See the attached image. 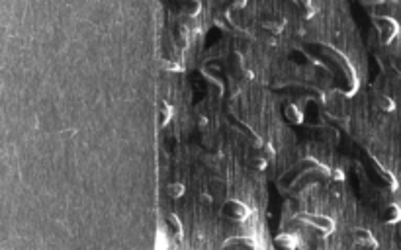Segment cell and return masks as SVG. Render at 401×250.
I'll return each mask as SVG.
<instances>
[{
  "label": "cell",
  "mask_w": 401,
  "mask_h": 250,
  "mask_svg": "<svg viewBox=\"0 0 401 250\" xmlns=\"http://www.w3.org/2000/svg\"><path fill=\"white\" fill-rule=\"evenodd\" d=\"M296 215H300L307 225H313L315 229H319L325 234H331L335 230V221L327 215H311V213H296Z\"/></svg>",
  "instance_id": "2"
},
{
  "label": "cell",
  "mask_w": 401,
  "mask_h": 250,
  "mask_svg": "<svg viewBox=\"0 0 401 250\" xmlns=\"http://www.w3.org/2000/svg\"><path fill=\"white\" fill-rule=\"evenodd\" d=\"M247 166H251L253 170H264V168L268 166V158H264L262 154L259 156H251V158H247Z\"/></svg>",
  "instance_id": "14"
},
{
  "label": "cell",
  "mask_w": 401,
  "mask_h": 250,
  "mask_svg": "<svg viewBox=\"0 0 401 250\" xmlns=\"http://www.w3.org/2000/svg\"><path fill=\"white\" fill-rule=\"evenodd\" d=\"M274 244L280 250H298L300 246V236H296L294 232H282L274 238Z\"/></svg>",
  "instance_id": "4"
},
{
  "label": "cell",
  "mask_w": 401,
  "mask_h": 250,
  "mask_svg": "<svg viewBox=\"0 0 401 250\" xmlns=\"http://www.w3.org/2000/svg\"><path fill=\"white\" fill-rule=\"evenodd\" d=\"M198 125H200V127H206V125H208V118H202V116H198Z\"/></svg>",
  "instance_id": "23"
},
{
  "label": "cell",
  "mask_w": 401,
  "mask_h": 250,
  "mask_svg": "<svg viewBox=\"0 0 401 250\" xmlns=\"http://www.w3.org/2000/svg\"><path fill=\"white\" fill-rule=\"evenodd\" d=\"M245 6H247V2H245V0H239V2H233L231 8H233V10H241V8H245Z\"/></svg>",
  "instance_id": "20"
},
{
  "label": "cell",
  "mask_w": 401,
  "mask_h": 250,
  "mask_svg": "<svg viewBox=\"0 0 401 250\" xmlns=\"http://www.w3.org/2000/svg\"><path fill=\"white\" fill-rule=\"evenodd\" d=\"M376 106H378V110L385 112V114H393L395 112V102L389 96H385V94H380L376 98Z\"/></svg>",
  "instance_id": "10"
},
{
  "label": "cell",
  "mask_w": 401,
  "mask_h": 250,
  "mask_svg": "<svg viewBox=\"0 0 401 250\" xmlns=\"http://www.w3.org/2000/svg\"><path fill=\"white\" fill-rule=\"evenodd\" d=\"M166 194L172 200H180V198H184V194H186V186L182 182H170L166 186Z\"/></svg>",
  "instance_id": "11"
},
{
  "label": "cell",
  "mask_w": 401,
  "mask_h": 250,
  "mask_svg": "<svg viewBox=\"0 0 401 250\" xmlns=\"http://www.w3.org/2000/svg\"><path fill=\"white\" fill-rule=\"evenodd\" d=\"M198 202H200L202 206H212L214 198H212L210 194H200V196H198Z\"/></svg>",
  "instance_id": "18"
},
{
  "label": "cell",
  "mask_w": 401,
  "mask_h": 250,
  "mask_svg": "<svg viewBox=\"0 0 401 250\" xmlns=\"http://www.w3.org/2000/svg\"><path fill=\"white\" fill-rule=\"evenodd\" d=\"M284 118L294 125H301L305 122V116H303V110H301L298 104H288L286 110H284Z\"/></svg>",
  "instance_id": "7"
},
{
  "label": "cell",
  "mask_w": 401,
  "mask_h": 250,
  "mask_svg": "<svg viewBox=\"0 0 401 250\" xmlns=\"http://www.w3.org/2000/svg\"><path fill=\"white\" fill-rule=\"evenodd\" d=\"M381 221L387 225H395L401 221V208L397 204H387L385 208L381 209Z\"/></svg>",
  "instance_id": "5"
},
{
  "label": "cell",
  "mask_w": 401,
  "mask_h": 250,
  "mask_svg": "<svg viewBox=\"0 0 401 250\" xmlns=\"http://www.w3.org/2000/svg\"><path fill=\"white\" fill-rule=\"evenodd\" d=\"M166 227H168V230L174 234V238L176 240H182V234H184V229H182V223L180 219L174 215V213H170L168 217H166Z\"/></svg>",
  "instance_id": "8"
},
{
  "label": "cell",
  "mask_w": 401,
  "mask_h": 250,
  "mask_svg": "<svg viewBox=\"0 0 401 250\" xmlns=\"http://www.w3.org/2000/svg\"><path fill=\"white\" fill-rule=\"evenodd\" d=\"M160 125H166L170 120H172V116H174V108L168 104V102H160Z\"/></svg>",
  "instance_id": "13"
},
{
  "label": "cell",
  "mask_w": 401,
  "mask_h": 250,
  "mask_svg": "<svg viewBox=\"0 0 401 250\" xmlns=\"http://www.w3.org/2000/svg\"><path fill=\"white\" fill-rule=\"evenodd\" d=\"M352 238H354V242H356V244H360V246H368V248H374V246H378V242H376L374 234H372V232H370L368 229H354V230H352Z\"/></svg>",
  "instance_id": "6"
},
{
  "label": "cell",
  "mask_w": 401,
  "mask_h": 250,
  "mask_svg": "<svg viewBox=\"0 0 401 250\" xmlns=\"http://www.w3.org/2000/svg\"><path fill=\"white\" fill-rule=\"evenodd\" d=\"M210 186H212V190H214L216 194H218V192L223 194V192L227 190V182H225V180H218V178H214V180L210 182Z\"/></svg>",
  "instance_id": "15"
},
{
  "label": "cell",
  "mask_w": 401,
  "mask_h": 250,
  "mask_svg": "<svg viewBox=\"0 0 401 250\" xmlns=\"http://www.w3.org/2000/svg\"><path fill=\"white\" fill-rule=\"evenodd\" d=\"M200 10H202V4L200 2H196V0H188V2L182 4V14H184V16L196 18V16L200 14Z\"/></svg>",
  "instance_id": "12"
},
{
  "label": "cell",
  "mask_w": 401,
  "mask_h": 250,
  "mask_svg": "<svg viewBox=\"0 0 401 250\" xmlns=\"http://www.w3.org/2000/svg\"><path fill=\"white\" fill-rule=\"evenodd\" d=\"M223 213L233 221H245L251 211L241 200H227L225 206H223Z\"/></svg>",
  "instance_id": "3"
},
{
  "label": "cell",
  "mask_w": 401,
  "mask_h": 250,
  "mask_svg": "<svg viewBox=\"0 0 401 250\" xmlns=\"http://www.w3.org/2000/svg\"><path fill=\"white\" fill-rule=\"evenodd\" d=\"M274 154H276V150H274V146L270 145V143H264V145H262V156H264V158H272Z\"/></svg>",
  "instance_id": "17"
},
{
  "label": "cell",
  "mask_w": 401,
  "mask_h": 250,
  "mask_svg": "<svg viewBox=\"0 0 401 250\" xmlns=\"http://www.w3.org/2000/svg\"><path fill=\"white\" fill-rule=\"evenodd\" d=\"M243 76H245V80H253V78H255V72H253V70H243Z\"/></svg>",
  "instance_id": "22"
},
{
  "label": "cell",
  "mask_w": 401,
  "mask_h": 250,
  "mask_svg": "<svg viewBox=\"0 0 401 250\" xmlns=\"http://www.w3.org/2000/svg\"><path fill=\"white\" fill-rule=\"evenodd\" d=\"M208 82H210V92H212V96H221V84L218 80H214V78H208Z\"/></svg>",
  "instance_id": "16"
},
{
  "label": "cell",
  "mask_w": 401,
  "mask_h": 250,
  "mask_svg": "<svg viewBox=\"0 0 401 250\" xmlns=\"http://www.w3.org/2000/svg\"><path fill=\"white\" fill-rule=\"evenodd\" d=\"M262 42L268 43V45H276V38L274 36H266V38H262Z\"/></svg>",
  "instance_id": "21"
},
{
  "label": "cell",
  "mask_w": 401,
  "mask_h": 250,
  "mask_svg": "<svg viewBox=\"0 0 401 250\" xmlns=\"http://www.w3.org/2000/svg\"><path fill=\"white\" fill-rule=\"evenodd\" d=\"M331 178L337 180V182H341V180H344V172H342L341 168H335V170H331Z\"/></svg>",
  "instance_id": "19"
},
{
  "label": "cell",
  "mask_w": 401,
  "mask_h": 250,
  "mask_svg": "<svg viewBox=\"0 0 401 250\" xmlns=\"http://www.w3.org/2000/svg\"><path fill=\"white\" fill-rule=\"evenodd\" d=\"M261 28L266 32V34H270V36H280L282 30H284V22H274V20H262L261 22Z\"/></svg>",
  "instance_id": "9"
},
{
  "label": "cell",
  "mask_w": 401,
  "mask_h": 250,
  "mask_svg": "<svg viewBox=\"0 0 401 250\" xmlns=\"http://www.w3.org/2000/svg\"><path fill=\"white\" fill-rule=\"evenodd\" d=\"M374 24H376V28L380 32V42L383 45H387V43H391L395 40V36L399 32V24L393 20V18H389V16H378L374 20Z\"/></svg>",
  "instance_id": "1"
}]
</instances>
